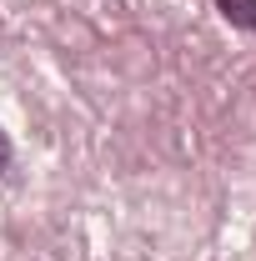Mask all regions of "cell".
Returning a JSON list of instances; mask_svg holds the SVG:
<instances>
[{"label": "cell", "instance_id": "cell-1", "mask_svg": "<svg viewBox=\"0 0 256 261\" xmlns=\"http://www.w3.org/2000/svg\"><path fill=\"white\" fill-rule=\"evenodd\" d=\"M216 10H221L231 25H241V31L256 35V0H216Z\"/></svg>", "mask_w": 256, "mask_h": 261}, {"label": "cell", "instance_id": "cell-2", "mask_svg": "<svg viewBox=\"0 0 256 261\" xmlns=\"http://www.w3.org/2000/svg\"><path fill=\"white\" fill-rule=\"evenodd\" d=\"M5 166H10V141H5V130H0V176H5Z\"/></svg>", "mask_w": 256, "mask_h": 261}]
</instances>
